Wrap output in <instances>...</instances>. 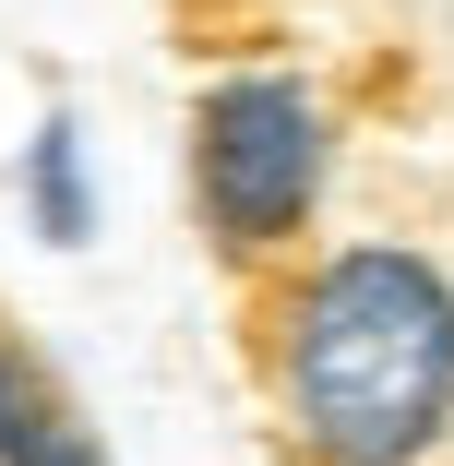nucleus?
Wrapping results in <instances>:
<instances>
[{
	"mask_svg": "<svg viewBox=\"0 0 454 466\" xmlns=\"http://www.w3.org/2000/svg\"><path fill=\"white\" fill-rule=\"evenodd\" d=\"M0 466H96V431L84 407L36 370V347L0 323Z\"/></svg>",
	"mask_w": 454,
	"mask_h": 466,
	"instance_id": "nucleus-3",
	"label": "nucleus"
},
{
	"mask_svg": "<svg viewBox=\"0 0 454 466\" xmlns=\"http://www.w3.org/2000/svg\"><path fill=\"white\" fill-rule=\"evenodd\" d=\"M25 204H36V228L72 251V239H96V179H84V132L72 120H36V144H25Z\"/></svg>",
	"mask_w": 454,
	"mask_h": 466,
	"instance_id": "nucleus-4",
	"label": "nucleus"
},
{
	"mask_svg": "<svg viewBox=\"0 0 454 466\" xmlns=\"http://www.w3.org/2000/svg\"><path fill=\"white\" fill-rule=\"evenodd\" d=\"M276 407L311 466H430L454 442V275L407 239H347L276 299Z\"/></svg>",
	"mask_w": 454,
	"mask_h": 466,
	"instance_id": "nucleus-1",
	"label": "nucleus"
},
{
	"mask_svg": "<svg viewBox=\"0 0 454 466\" xmlns=\"http://www.w3.org/2000/svg\"><path fill=\"white\" fill-rule=\"evenodd\" d=\"M323 179H335V120L299 72H216L204 108H192V204L204 239L239 263H276L311 216H323Z\"/></svg>",
	"mask_w": 454,
	"mask_h": 466,
	"instance_id": "nucleus-2",
	"label": "nucleus"
}]
</instances>
